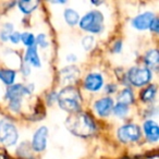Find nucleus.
<instances>
[{"instance_id":"f257e3e1","label":"nucleus","mask_w":159,"mask_h":159,"mask_svg":"<svg viewBox=\"0 0 159 159\" xmlns=\"http://www.w3.org/2000/svg\"><path fill=\"white\" fill-rule=\"evenodd\" d=\"M66 125L71 133L81 137L91 136L96 130V125L93 119L89 115L80 111L72 113L66 119Z\"/></svg>"},{"instance_id":"f03ea898","label":"nucleus","mask_w":159,"mask_h":159,"mask_svg":"<svg viewBox=\"0 0 159 159\" xmlns=\"http://www.w3.org/2000/svg\"><path fill=\"white\" fill-rule=\"evenodd\" d=\"M58 102L63 110L71 113L77 112L81 108V104H82V99H81L79 91L72 85L64 87L60 92L58 95Z\"/></svg>"},{"instance_id":"7ed1b4c3","label":"nucleus","mask_w":159,"mask_h":159,"mask_svg":"<svg viewBox=\"0 0 159 159\" xmlns=\"http://www.w3.org/2000/svg\"><path fill=\"white\" fill-rule=\"evenodd\" d=\"M104 16L99 11H91L86 13L80 21L81 29L91 33H99L102 30Z\"/></svg>"},{"instance_id":"20e7f679","label":"nucleus","mask_w":159,"mask_h":159,"mask_svg":"<svg viewBox=\"0 0 159 159\" xmlns=\"http://www.w3.org/2000/svg\"><path fill=\"white\" fill-rule=\"evenodd\" d=\"M18 131L14 124L7 120L0 121V142L7 146L14 145L18 141Z\"/></svg>"},{"instance_id":"39448f33","label":"nucleus","mask_w":159,"mask_h":159,"mask_svg":"<svg viewBox=\"0 0 159 159\" xmlns=\"http://www.w3.org/2000/svg\"><path fill=\"white\" fill-rule=\"evenodd\" d=\"M129 81L134 86H143L152 79V72L148 68H132L129 71Z\"/></svg>"},{"instance_id":"423d86ee","label":"nucleus","mask_w":159,"mask_h":159,"mask_svg":"<svg viewBox=\"0 0 159 159\" xmlns=\"http://www.w3.org/2000/svg\"><path fill=\"white\" fill-rule=\"evenodd\" d=\"M29 93V89L23 85L18 84L10 86L7 92V98L10 100V108L14 111H18L21 107V99H22L23 95Z\"/></svg>"},{"instance_id":"0eeeda50","label":"nucleus","mask_w":159,"mask_h":159,"mask_svg":"<svg viewBox=\"0 0 159 159\" xmlns=\"http://www.w3.org/2000/svg\"><path fill=\"white\" fill-rule=\"evenodd\" d=\"M118 137L121 142H136L141 137V129L135 124H126L119 129Z\"/></svg>"},{"instance_id":"6e6552de","label":"nucleus","mask_w":159,"mask_h":159,"mask_svg":"<svg viewBox=\"0 0 159 159\" xmlns=\"http://www.w3.org/2000/svg\"><path fill=\"white\" fill-rule=\"evenodd\" d=\"M47 136H48V129L46 126H42L36 131L33 137V142H32V146H33L34 150L42 152L46 148Z\"/></svg>"},{"instance_id":"1a4fd4ad","label":"nucleus","mask_w":159,"mask_h":159,"mask_svg":"<svg viewBox=\"0 0 159 159\" xmlns=\"http://www.w3.org/2000/svg\"><path fill=\"white\" fill-rule=\"evenodd\" d=\"M80 76V70L75 66H66L60 72V79L61 82L64 84H73L77 81Z\"/></svg>"},{"instance_id":"9d476101","label":"nucleus","mask_w":159,"mask_h":159,"mask_svg":"<svg viewBox=\"0 0 159 159\" xmlns=\"http://www.w3.org/2000/svg\"><path fill=\"white\" fill-rule=\"evenodd\" d=\"M102 83H104V79L99 73H91L85 79L84 86L89 91L96 92L102 89Z\"/></svg>"},{"instance_id":"9b49d317","label":"nucleus","mask_w":159,"mask_h":159,"mask_svg":"<svg viewBox=\"0 0 159 159\" xmlns=\"http://www.w3.org/2000/svg\"><path fill=\"white\" fill-rule=\"evenodd\" d=\"M154 19L155 16L152 12H145V13L139 14L136 18L133 19L132 25L137 30H146L150 26V23L152 22Z\"/></svg>"},{"instance_id":"f8f14e48","label":"nucleus","mask_w":159,"mask_h":159,"mask_svg":"<svg viewBox=\"0 0 159 159\" xmlns=\"http://www.w3.org/2000/svg\"><path fill=\"white\" fill-rule=\"evenodd\" d=\"M113 108V100L110 97H105L96 102L95 109L97 113L102 117H106L111 112Z\"/></svg>"},{"instance_id":"ddd939ff","label":"nucleus","mask_w":159,"mask_h":159,"mask_svg":"<svg viewBox=\"0 0 159 159\" xmlns=\"http://www.w3.org/2000/svg\"><path fill=\"white\" fill-rule=\"evenodd\" d=\"M144 132L149 142H157L159 137V128L157 123L152 120H148L144 123Z\"/></svg>"},{"instance_id":"4468645a","label":"nucleus","mask_w":159,"mask_h":159,"mask_svg":"<svg viewBox=\"0 0 159 159\" xmlns=\"http://www.w3.org/2000/svg\"><path fill=\"white\" fill-rule=\"evenodd\" d=\"M25 61L27 63H31L34 66H40V61H39V57L37 55V50H36L35 46L29 47L26 51V55H25Z\"/></svg>"},{"instance_id":"2eb2a0df","label":"nucleus","mask_w":159,"mask_h":159,"mask_svg":"<svg viewBox=\"0 0 159 159\" xmlns=\"http://www.w3.org/2000/svg\"><path fill=\"white\" fill-rule=\"evenodd\" d=\"M134 102V95L130 89H124L118 96V104L129 106Z\"/></svg>"},{"instance_id":"dca6fc26","label":"nucleus","mask_w":159,"mask_h":159,"mask_svg":"<svg viewBox=\"0 0 159 159\" xmlns=\"http://www.w3.org/2000/svg\"><path fill=\"white\" fill-rule=\"evenodd\" d=\"M159 62V57H158V51L157 50H150L146 53L145 56V63L147 64L149 68L157 69Z\"/></svg>"},{"instance_id":"f3484780","label":"nucleus","mask_w":159,"mask_h":159,"mask_svg":"<svg viewBox=\"0 0 159 159\" xmlns=\"http://www.w3.org/2000/svg\"><path fill=\"white\" fill-rule=\"evenodd\" d=\"M156 92H157V89L155 85H150V86L146 87L145 89H143V91L141 92V99L145 102H152L155 98V96H156Z\"/></svg>"},{"instance_id":"a211bd4d","label":"nucleus","mask_w":159,"mask_h":159,"mask_svg":"<svg viewBox=\"0 0 159 159\" xmlns=\"http://www.w3.org/2000/svg\"><path fill=\"white\" fill-rule=\"evenodd\" d=\"M16 79V72L13 70H0V80L8 85H11Z\"/></svg>"},{"instance_id":"6ab92c4d","label":"nucleus","mask_w":159,"mask_h":159,"mask_svg":"<svg viewBox=\"0 0 159 159\" xmlns=\"http://www.w3.org/2000/svg\"><path fill=\"white\" fill-rule=\"evenodd\" d=\"M18 5L22 12H24V13H31L32 11H34L37 8L38 2L37 1H20Z\"/></svg>"},{"instance_id":"aec40b11","label":"nucleus","mask_w":159,"mask_h":159,"mask_svg":"<svg viewBox=\"0 0 159 159\" xmlns=\"http://www.w3.org/2000/svg\"><path fill=\"white\" fill-rule=\"evenodd\" d=\"M79 14H77L76 11L72 9H66L64 11V19H66V23L69 25H75L79 21Z\"/></svg>"},{"instance_id":"412c9836","label":"nucleus","mask_w":159,"mask_h":159,"mask_svg":"<svg viewBox=\"0 0 159 159\" xmlns=\"http://www.w3.org/2000/svg\"><path fill=\"white\" fill-rule=\"evenodd\" d=\"M21 39L24 43L25 46L32 47L34 46V43H35V37L33 36V34L31 33H24L21 35Z\"/></svg>"},{"instance_id":"4be33fe9","label":"nucleus","mask_w":159,"mask_h":159,"mask_svg":"<svg viewBox=\"0 0 159 159\" xmlns=\"http://www.w3.org/2000/svg\"><path fill=\"white\" fill-rule=\"evenodd\" d=\"M128 111H129L128 106H124V105H121V104H117L115 108H113L115 115L119 116V117H124V116L128 113Z\"/></svg>"},{"instance_id":"5701e85b","label":"nucleus","mask_w":159,"mask_h":159,"mask_svg":"<svg viewBox=\"0 0 159 159\" xmlns=\"http://www.w3.org/2000/svg\"><path fill=\"white\" fill-rule=\"evenodd\" d=\"M12 31H13L12 24H6L5 26L2 27V31H1V35H0L1 39H3V40L9 39L10 35L12 34Z\"/></svg>"},{"instance_id":"b1692460","label":"nucleus","mask_w":159,"mask_h":159,"mask_svg":"<svg viewBox=\"0 0 159 159\" xmlns=\"http://www.w3.org/2000/svg\"><path fill=\"white\" fill-rule=\"evenodd\" d=\"M82 44L86 50H89V49H92V47L94 45V38L92 36H86V37L83 38Z\"/></svg>"},{"instance_id":"393cba45","label":"nucleus","mask_w":159,"mask_h":159,"mask_svg":"<svg viewBox=\"0 0 159 159\" xmlns=\"http://www.w3.org/2000/svg\"><path fill=\"white\" fill-rule=\"evenodd\" d=\"M37 44L39 45V46H42V47H46L47 45V40H46V37H45V35L44 34H40V35H38L37 36Z\"/></svg>"},{"instance_id":"a878e982","label":"nucleus","mask_w":159,"mask_h":159,"mask_svg":"<svg viewBox=\"0 0 159 159\" xmlns=\"http://www.w3.org/2000/svg\"><path fill=\"white\" fill-rule=\"evenodd\" d=\"M9 39H11V42L14 43V44H18L21 39V34L18 33V32H14V33H12L11 35H10Z\"/></svg>"},{"instance_id":"bb28decb","label":"nucleus","mask_w":159,"mask_h":159,"mask_svg":"<svg viewBox=\"0 0 159 159\" xmlns=\"http://www.w3.org/2000/svg\"><path fill=\"white\" fill-rule=\"evenodd\" d=\"M159 22H158V19L157 18H155L154 20H152V22L150 23V30L152 31H154V32H158V30H159Z\"/></svg>"},{"instance_id":"cd10ccee","label":"nucleus","mask_w":159,"mask_h":159,"mask_svg":"<svg viewBox=\"0 0 159 159\" xmlns=\"http://www.w3.org/2000/svg\"><path fill=\"white\" fill-rule=\"evenodd\" d=\"M121 42H117L115 43V45H113V51L115 52H119L120 50H121Z\"/></svg>"},{"instance_id":"c85d7f7f","label":"nucleus","mask_w":159,"mask_h":159,"mask_svg":"<svg viewBox=\"0 0 159 159\" xmlns=\"http://www.w3.org/2000/svg\"><path fill=\"white\" fill-rule=\"evenodd\" d=\"M0 159H9L7 152L5 149H2V148H0Z\"/></svg>"},{"instance_id":"c756f323","label":"nucleus","mask_w":159,"mask_h":159,"mask_svg":"<svg viewBox=\"0 0 159 159\" xmlns=\"http://www.w3.org/2000/svg\"><path fill=\"white\" fill-rule=\"evenodd\" d=\"M106 91L107 92H115L116 89H115V86H113V85H109V86L106 89Z\"/></svg>"},{"instance_id":"7c9ffc66","label":"nucleus","mask_w":159,"mask_h":159,"mask_svg":"<svg viewBox=\"0 0 159 159\" xmlns=\"http://www.w3.org/2000/svg\"><path fill=\"white\" fill-rule=\"evenodd\" d=\"M75 59H76V57H75V56L74 55H73V56H69V57H68V61H71V60H73V61H74V60Z\"/></svg>"},{"instance_id":"2f4dec72","label":"nucleus","mask_w":159,"mask_h":159,"mask_svg":"<svg viewBox=\"0 0 159 159\" xmlns=\"http://www.w3.org/2000/svg\"><path fill=\"white\" fill-rule=\"evenodd\" d=\"M124 159H132V158H124ZM134 159H137V158H134Z\"/></svg>"}]
</instances>
